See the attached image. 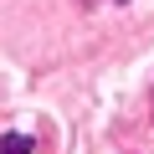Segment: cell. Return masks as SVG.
<instances>
[{"label":"cell","instance_id":"cell-1","mask_svg":"<svg viewBox=\"0 0 154 154\" xmlns=\"http://www.w3.org/2000/svg\"><path fill=\"white\" fill-rule=\"evenodd\" d=\"M36 144L26 139V134H5V139H0V154H31Z\"/></svg>","mask_w":154,"mask_h":154}]
</instances>
